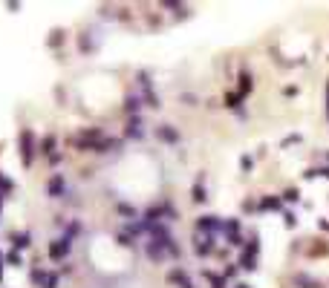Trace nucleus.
<instances>
[{"instance_id": "obj_1", "label": "nucleus", "mask_w": 329, "mask_h": 288, "mask_svg": "<svg viewBox=\"0 0 329 288\" xmlns=\"http://www.w3.org/2000/svg\"><path fill=\"white\" fill-rule=\"evenodd\" d=\"M32 159H35V136L32 130H21V164L32 167Z\"/></svg>"}, {"instance_id": "obj_2", "label": "nucleus", "mask_w": 329, "mask_h": 288, "mask_svg": "<svg viewBox=\"0 0 329 288\" xmlns=\"http://www.w3.org/2000/svg\"><path fill=\"white\" fill-rule=\"evenodd\" d=\"M67 253H70V239H67V236H61V239H55L49 245V256H52V259H64Z\"/></svg>"}, {"instance_id": "obj_3", "label": "nucleus", "mask_w": 329, "mask_h": 288, "mask_svg": "<svg viewBox=\"0 0 329 288\" xmlns=\"http://www.w3.org/2000/svg\"><path fill=\"white\" fill-rule=\"evenodd\" d=\"M64 190H67V182H64L61 173H55V176L49 179V184H47V193L52 196V199H58V196H64Z\"/></svg>"}, {"instance_id": "obj_4", "label": "nucleus", "mask_w": 329, "mask_h": 288, "mask_svg": "<svg viewBox=\"0 0 329 288\" xmlns=\"http://www.w3.org/2000/svg\"><path fill=\"white\" fill-rule=\"evenodd\" d=\"M12 239H15L18 248H29V245H32V236H29V233H12Z\"/></svg>"}, {"instance_id": "obj_5", "label": "nucleus", "mask_w": 329, "mask_h": 288, "mask_svg": "<svg viewBox=\"0 0 329 288\" xmlns=\"http://www.w3.org/2000/svg\"><path fill=\"white\" fill-rule=\"evenodd\" d=\"M12 187H15V182H12V179L0 176V196H3V193H12Z\"/></svg>"}, {"instance_id": "obj_6", "label": "nucleus", "mask_w": 329, "mask_h": 288, "mask_svg": "<svg viewBox=\"0 0 329 288\" xmlns=\"http://www.w3.org/2000/svg\"><path fill=\"white\" fill-rule=\"evenodd\" d=\"M41 288H58V274H47V279H44Z\"/></svg>"}, {"instance_id": "obj_7", "label": "nucleus", "mask_w": 329, "mask_h": 288, "mask_svg": "<svg viewBox=\"0 0 329 288\" xmlns=\"http://www.w3.org/2000/svg\"><path fill=\"white\" fill-rule=\"evenodd\" d=\"M41 147H44V153H49V156H52V147H55V136H47Z\"/></svg>"}, {"instance_id": "obj_8", "label": "nucleus", "mask_w": 329, "mask_h": 288, "mask_svg": "<svg viewBox=\"0 0 329 288\" xmlns=\"http://www.w3.org/2000/svg\"><path fill=\"white\" fill-rule=\"evenodd\" d=\"M159 136H162L164 141H177V133H174V130H168V127H162V130H159Z\"/></svg>"}, {"instance_id": "obj_9", "label": "nucleus", "mask_w": 329, "mask_h": 288, "mask_svg": "<svg viewBox=\"0 0 329 288\" xmlns=\"http://www.w3.org/2000/svg\"><path fill=\"white\" fill-rule=\"evenodd\" d=\"M6 262H12V265H21V253H18V251H9V253H6Z\"/></svg>"}, {"instance_id": "obj_10", "label": "nucleus", "mask_w": 329, "mask_h": 288, "mask_svg": "<svg viewBox=\"0 0 329 288\" xmlns=\"http://www.w3.org/2000/svg\"><path fill=\"white\" fill-rule=\"evenodd\" d=\"M32 279H35L38 285H44V279H47V274H44V271H38V268H35V271H32Z\"/></svg>"}, {"instance_id": "obj_11", "label": "nucleus", "mask_w": 329, "mask_h": 288, "mask_svg": "<svg viewBox=\"0 0 329 288\" xmlns=\"http://www.w3.org/2000/svg\"><path fill=\"white\" fill-rule=\"evenodd\" d=\"M0 279H3V256H0Z\"/></svg>"}, {"instance_id": "obj_12", "label": "nucleus", "mask_w": 329, "mask_h": 288, "mask_svg": "<svg viewBox=\"0 0 329 288\" xmlns=\"http://www.w3.org/2000/svg\"><path fill=\"white\" fill-rule=\"evenodd\" d=\"M0 210H3V196H0Z\"/></svg>"}]
</instances>
